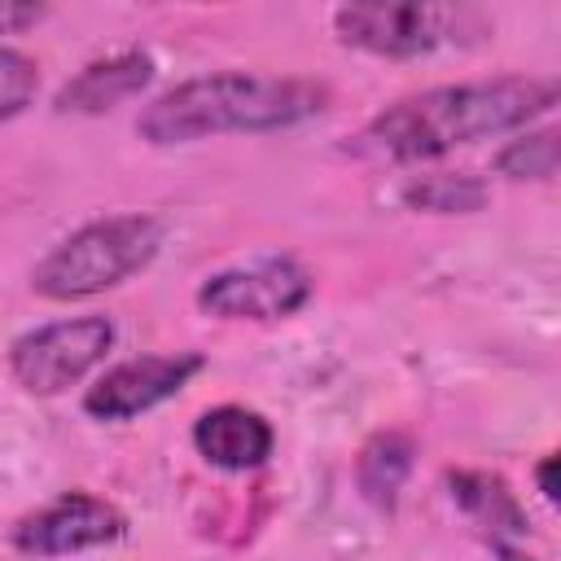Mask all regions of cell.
Instances as JSON below:
<instances>
[{
  "instance_id": "obj_10",
  "label": "cell",
  "mask_w": 561,
  "mask_h": 561,
  "mask_svg": "<svg viewBox=\"0 0 561 561\" xmlns=\"http://www.w3.org/2000/svg\"><path fill=\"white\" fill-rule=\"evenodd\" d=\"M149 79H153V57L140 53V48H127V53L88 61V66L57 92V110H61V114H105V110H114L118 101L140 96V92L149 88Z\"/></svg>"
},
{
  "instance_id": "obj_17",
  "label": "cell",
  "mask_w": 561,
  "mask_h": 561,
  "mask_svg": "<svg viewBox=\"0 0 561 561\" xmlns=\"http://www.w3.org/2000/svg\"><path fill=\"white\" fill-rule=\"evenodd\" d=\"M552 473H557V456H543L539 460V491H543L548 504H557V478Z\"/></svg>"
},
{
  "instance_id": "obj_13",
  "label": "cell",
  "mask_w": 561,
  "mask_h": 561,
  "mask_svg": "<svg viewBox=\"0 0 561 561\" xmlns=\"http://www.w3.org/2000/svg\"><path fill=\"white\" fill-rule=\"evenodd\" d=\"M403 202L412 210H434V215H469L482 210L486 202V184L469 171H443V175H421L403 184Z\"/></svg>"
},
{
  "instance_id": "obj_18",
  "label": "cell",
  "mask_w": 561,
  "mask_h": 561,
  "mask_svg": "<svg viewBox=\"0 0 561 561\" xmlns=\"http://www.w3.org/2000/svg\"><path fill=\"white\" fill-rule=\"evenodd\" d=\"M491 552H495L500 561H535V557H526L517 543H491Z\"/></svg>"
},
{
  "instance_id": "obj_4",
  "label": "cell",
  "mask_w": 561,
  "mask_h": 561,
  "mask_svg": "<svg viewBox=\"0 0 561 561\" xmlns=\"http://www.w3.org/2000/svg\"><path fill=\"white\" fill-rule=\"evenodd\" d=\"M333 31L346 48L373 57H421L443 44H456L465 31H482L473 9L451 4H421V0H373V4H342L333 9Z\"/></svg>"
},
{
  "instance_id": "obj_7",
  "label": "cell",
  "mask_w": 561,
  "mask_h": 561,
  "mask_svg": "<svg viewBox=\"0 0 561 561\" xmlns=\"http://www.w3.org/2000/svg\"><path fill=\"white\" fill-rule=\"evenodd\" d=\"M202 355L197 351H175V355H136L123 359L114 368H105L88 394H83V412L96 421H131L149 408H158L162 399L180 394L197 373H202Z\"/></svg>"
},
{
  "instance_id": "obj_11",
  "label": "cell",
  "mask_w": 561,
  "mask_h": 561,
  "mask_svg": "<svg viewBox=\"0 0 561 561\" xmlns=\"http://www.w3.org/2000/svg\"><path fill=\"white\" fill-rule=\"evenodd\" d=\"M451 500L482 526L486 543H517L526 539V508L517 504V495L508 491L504 478L482 473V469H460L447 478Z\"/></svg>"
},
{
  "instance_id": "obj_3",
  "label": "cell",
  "mask_w": 561,
  "mask_h": 561,
  "mask_svg": "<svg viewBox=\"0 0 561 561\" xmlns=\"http://www.w3.org/2000/svg\"><path fill=\"white\" fill-rule=\"evenodd\" d=\"M162 250V219L153 215H105L57 241L31 272V289L53 302H75L123 285L145 272Z\"/></svg>"
},
{
  "instance_id": "obj_8",
  "label": "cell",
  "mask_w": 561,
  "mask_h": 561,
  "mask_svg": "<svg viewBox=\"0 0 561 561\" xmlns=\"http://www.w3.org/2000/svg\"><path fill=\"white\" fill-rule=\"evenodd\" d=\"M123 530H127V517L110 500L88 491H66L13 526V548L26 557H70V552L123 539Z\"/></svg>"
},
{
  "instance_id": "obj_14",
  "label": "cell",
  "mask_w": 561,
  "mask_h": 561,
  "mask_svg": "<svg viewBox=\"0 0 561 561\" xmlns=\"http://www.w3.org/2000/svg\"><path fill=\"white\" fill-rule=\"evenodd\" d=\"M495 171L508 180H552L557 175V131H526L517 140H508L495 153Z\"/></svg>"
},
{
  "instance_id": "obj_15",
  "label": "cell",
  "mask_w": 561,
  "mask_h": 561,
  "mask_svg": "<svg viewBox=\"0 0 561 561\" xmlns=\"http://www.w3.org/2000/svg\"><path fill=\"white\" fill-rule=\"evenodd\" d=\"M39 92V66L18 53V48H0V123L18 118Z\"/></svg>"
},
{
  "instance_id": "obj_12",
  "label": "cell",
  "mask_w": 561,
  "mask_h": 561,
  "mask_svg": "<svg viewBox=\"0 0 561 561\" xmlns=\"http://www.w3.org/2000/svg\"><path fill=\"white\" fill-rule=\"evenodd\" d=\"M412 438L399 434V430H386L377 438H368V447L359 451V465H355V478H359V491L368 504L377 508H394L408 473H412Z\"/></svg>"
},
{
  "instance_id": "obj_2",
  "label": "cell",
  "mask_w": 561,
  "mask_h": 561,
  "mask_svg": "<svg viewBox=\"0 0 561 561\" xmlns=\"http://www.w3.org/2000/svg\"><path fill=\"white\" fill-rule=\"evenodd\" d=\"M324 101L329 88L316 79L219 70V75L184 79L162 96H153L140 110L136 131L149 145H188L224 131H280L320 114Z\"/></svg>"
},
{
  "instance_id": "obj_6",
  "label": "cell",
  "mask_w": 561,
  "mask_h": 561,
  "mask_svg": "<svg viewBox=\"0 0 561 561\" xmlns=\"http://www.w3.org/2000/svg\"><path fill=\"white\" fill-rule=\"evenodd\" d=\"M311 298V272L289 254L224 267L202 280L197 307L215 320H285Z\"/></svg>"
},
{
  "instance_id": "obj_9",
  "label": "cell",
  "mask_w": 561,
  "mask_h": 561,
  "mask_svg": "<svg viewBox=\"0 0 561 561\" xmlns=\"http://www.w3.org/2000/svg\"><path fill=\"white\" fill-rule=\"evenodd\" d=\"M193 447L202 451L206 465L228 469V473H245V469H259L272 456L276 434L259 412L224 403V408H210V412L197 416Z\"/></svg>"
},
{
  "instance_id": "obj_1",
  "label": "cell",
  "mask_w": 561,
  "mask_h": 561,
  "mask_svg": "<svg viewBox=\"0 0 561 561\" xmlns=\"http://www.w3.org/2000/svg\"><path fill=\"white\" fill-rule=\"evenodd\" d=\"M552 105H557V79H539V75L443 83L381 110L355 136V149L390 162H425L451 153L456 145L517 131L530 118L548 114Z\"/></svg>"
},
{
  "instance_id": "obj_5",
  "label": "cell",
  "mask_w": 561,
  "mask_h": 561,
  "mask_svg": "<svg viewBox=\"0 0 561 561\" xmlns=\"http://www.w3.org/2000/svg\"><path fill=\"white\" fill-rule=\"evenodd\" d=\"M110 346H114V324L105 316L53 320L22 333L9 346V373L31 394H61L75 381H83L105 359Z\"/></svg>"
},
{
  "instance_id": "obj_16",
  "label": "cell",
  "mask_w": 561,
  "mask_h": 561,
  "mask_svg": "<svg viewBox=\"0 0 561 561\" xmlns=\"http://www.w3.org/2000/svg\"><path fill=\"white\" fill-rule=\"evenodd\" d=\"M44 18V4H0V35H13V31H26Z\"/></svg>"
}]
</instances>
